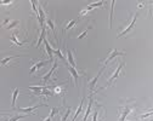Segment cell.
Returning a JSON list of instances; mask_svg holds the SVG:
<instances>
[{"mask_svg": "<svg viewBox=\"0 0 153 121\" xmlns=\"http://www.w3.org/2000/svg\"><path fill=\"white\" fill-rule=\"evenodd\" d=\"M124 66H125V63L124 62H120L119 64H118V67H117V69L114 70V73L112 74V76L108 79V81H107V85L105 86V87H101L100 90H103V89H106V87H109V86H112L113 84H114V81H116V80L119 77V75H120V72H122V69L124 68ZM99 90V91H100Z\"/></svg>", "mask_w": 153, "mask_h": 121, "instance_id": "6da1fadb", "label": "cell"}, {"mask_svg": "<svg viewBox=\"0 0 153 121\" xmlns=\"http://www.w3.org/2000/svg\"><path fill=\"white\" fill-rule=\"evenodd\" d=\"M136 19H137V13H135L132 16V19H131V22H130V24L122 32V33H119L118 34V36L117 38H122V36H124L125 34H128V33H130L132 29H134V27H135V24H136Z\"/></svg>", "mask_w": 153, "mask_h": 121, "instance_id": "7a4b0ae2", "label": "cell"}, {"mask_svg": "<svg viewBox=\"0 0 153 121\" xmlns=\"http://www.w3.org/2000/svg\"><path fill=\"white\" fill-rule=\"evenodd\" d=\"M118 56H125V53L124 52H120V51H118L117 49H113L112 51H111V53H109V56L103 61V67H107V64L111 62V61L113 59V58H116V57H118Z\"/></svg>", "mask_w": 153, "mask_h": 121, "instance_id": "3957f363", "label": "cell"}, {"mask_svg": "<svg viewBox=\"0 0 153 121\" xmlns=\"http://www.w3.org/2000/svg\"><path fill=\"white\" fill-rule=\"evenodd\" d=\"M105 69H106V67H102L101 68V70L99 72V74L95 76V77H92L90 81H89V90H90V93H91V96H92V93H94V90H95V86H96V83H97V80L100 79V76H101V74L105 72Z\"/></svg>", "mask_w": 153, "mask_h": 121, "instance_id": "277c9868", "label": "cell"}, {"mask_svg": "<svg viewBox=\"0 0 153 121\" xmlns=\"http://www.w3.org/2000/svg\"><path fill=\"white\" fill-rule=\"evenodd\" d=\"M50 62H51V61H38L36 63H33V66H32V68H30V70H29V74H30V75H33L38 69H40L42 67H44V66L49 64Z\"/></svg>", "mask_w": 153, "mask_h": 121, "instance_id": "5b68a950", "label": "cell"}, {"mask_svg": "<svg viewBox=\"0 0 153 121\" xmlns=\"http://www.w3.org/2000/svg\"><path fill=\"white\" fill-rule=\"evenodd\" d=\"M57 67H59V64H57V61H55V62H53V66H52V68L45 74V75H43L42 76V81L44 83V84H46L48 81H49V80H50V77H51V75L55 73V70L57 69Z\"/></svg>", "mask_w": 153, "mask_h": 121, "instance_id": "8992f818", "label": "cell"}, {"mask_svg": "<svg viewBox=\"0 0 153 121\" xmlns=\"http://www.w3.org/2000/svg\"><path fill=\"white\" fill-rule=\"evenodd\" d=\"M132 108L130 106L125 107V108H119V113H120V116H119V121H125V117L131 113Z\"/></svg>", "mask_w": 153, "mask_h": 121, "instance_id": "52a82bcc", "label": "cell"}, {"mask_svg": "<svg viewBox=\"0 0 153 121\" xmlns=\"http://www.w3.org/2000/svg\"><path fill=\"white\" fill-rule=\"evenodd\" d=\"M39 107H46V104L40 103V104L34 106V107H28V108H18V109H17V111H20V113H30V111L35 110L36 108H39Z\"/></svg>", "mask_w": 153, "mask_h": 121, "instance_id": "ba28073f", "label": "cell"}, {"mask_svg": "<svg viewBox=\"0 0 153 121\" xmlns=\"http://www.w3.org/2000/svg\"><path fill=\"white\" fill-rule=\"evenodd\" d=\"M11 41L16 45V46H25L27 43H22V41H20V40L17 39V30H15V32H12V34H11Z\"/></svg>", "mask_w": 153, "mask_h": 121, "instance_id": "9c48e42d", "label": "cell"}, {"mask_svg": "<svg viewBox=\"0 0 153 121\" xmlns=\"http://www.w3.org/2000/svg\"><path fill=\"white\" fill-rule=\"evenodd\" d=\"M44 44H45V49H46V52H48V56H49V61H51V62H52V59H53V50H52L51 45L49 44V41L46 39L44 40Z\"/></svg>", "mask_w": 153, "mask_h": 121, "instance_id": "30bf717a", "label": "cell"}, {"mask_svg": "<svg viewBox=\"0 0 153 121\" xmlns=\"http://www.w3.org/2000/svg\"><path fill=\"white\" fill-rule=\"evenodd\" d=\"M73 52H74V51H71V50H68V49H67V58H68V63L71 64V67L75 68V67H76V63H75V59H74Z\"/></svg>", "mask_w": 153, "mask_h": 121, "instance_id": "8fae6325", "label": "cell"}, {"mask_svg": "<svg viewBox=\"0 0 153 121\" xmlns=\"http://www.w3.org/2000/svg\"><path fill=\"white\" fill-rule=\"evenodd\" d=\"M84 100H85V98H82V100H80V103H79V107H78V109H76V111L74 113V116L72 117V120L71 121H75V119L79 116V114L82 113V110H83V106H84Z\"/></svg>", "mask_w": 153, "mask_h": 121, "instance_id": "7c38bea8", "label": "cell"}, {"mask_svg": "<svg viewBox=\"0 0 153 121\" xmlns=\"http://www.w3.org/2000/svg\"><path fill=\"white\" fill-rule=\"evenodd\" d=\"M68 70H69L71 75H72L73 79H74V84L76 85V84H78V80H79V74H78V72H76L75 68H73V67H68Z\"/></svg>", "mask_w": 153, "mask_h": 121, "instance_id": "4fadbf2b", "label": "cell"}, {"mask_svg": "<svg viewBox=\"0 0 153 121\" xmlns=\"http://www.w3.org/2000/svg\"><path fill=\"white\" fill-rule=\"evenodd\" d=\"M92 103H94V99H92V97L90 96V100H89V106H88V109H86V111H85V115H84V117H83V121H86V120H88V117H89V115H90V113H91Z\"/></svg>", "mask_w": 153, "mask_h": 121, "instance_id": "5bb4252c", "label": "cell"}, {"mask_svg": "<svg viewBox=\"0 0 153 121\" xmlns=\"http://www.w3.org/2000/svg\"><path fill=\"white\" fill-rule=\"evenodd\" d=\"M20 92V89H15V91L12 92V99H11V107H12V109H15V107H16V99H17V97H18V93Z\"/></svg>", "mask_w": 153, "mask_h": 121, "instance_id": "9a60e30c", "label": "cell"}, {"mask_svg": "<svg viewBox=\"0 0 153 121\" xmlns=\"http://www.w3.org/2000/svg\"><path fill=\"white\" fill-rule=\"evenodd\" d=\"M45 34H46V28H45V26H44V27H43V29H42V33H40L39 40H38V43H36V47H40L42 41H44V40H45Z\"/></svg>", "mask_w": 153, "mask_h": 121, "instance_id": "2e32d148", "label": "cell"}, {"mask_svg": "<svg viewBox=\"0 0 153 121\" xmlns=\"http://www.w3.org/2000/svg\"><path fill=\"white\" fill-rule=\"evenodd\" d=\"M17 57H21V55H16V56H10V57H5L3 61H1V66L3 67H5L6 64H7V62H10V61H12V59H15V58H17Z\"/></svg>", "mask_w": 153, "mask_h": 121, "instance_id": "e0dca14e", "label": "cell"}, {"mask_svg": "<svg viewBox=\"0 0 153 121\" xmlns=\"http://www.w3.org/2000/svg\"><path fill=\"white\" fill-rule=\"evenodd\" d=\"M114 5H116V1L111 3V12H109V28H112V23H113V10H114Z\"/></svg>", "mask_w": 153, "mask_h": 121, "instance_id": "ac0fdd59", "label": "cell"}, {"mask_svg": "<svg viewBox=\"0 0 153 121\" xmlns=\"http://www.w3.org/2000/svg\"><path fill=\"white\" fill-rule=\"evenodd\" d=\"M71 111H72V107H68L66 110H65V113H63V115L61 116V121H67V119H68V116L71 115Z\"/></svg>", "mask_w": 153, "mask_h": 121, "instance_id": "d6986e66", "label": "cell"}, {"mask_svg": "<svg viewBox=\"0 0 153 121\" xmlns=\"http://www.w3.org/2000/svg\"><path fill=\"white\" fill-rule=\"evenodd\" d=\"M46 24H48L49 28L52 30V33H53V35H55V38H56V33H55V23H53V21H52V19H50V18H46Z\"/></svg>", "mask_w": 153, "mask_h": 121, "instance_id": "ffe728a7", "label": "cell"}, {"mask_svg": "<svg viewBox=\"0 0 153 121\" xmlns=\"http://www.w3.org/2000/svg\"><path fill=\"white\" fill-rule=\"evenodd\" d=\"M103 4H105L103 1H99V3H94V4H90V5L88 6L86 11H90V10H92V9H95V7H97V6H102Z\"/></svg>", "mask_w": 153, "mask_h": 121, "instance_id": "44dd1931", "label": "cell"}, {"mask_svg": "<svg viewBox=\"0 0 153 121\" xmlns=\"http://www.w3.org/2000/svg\"><path fill=\"white\" fill-rule=\"evenodd\" d=\"M27 116H28L27 114H23V115H15V116H12L11 119H9L7 121H18V120H21V119L27 117Z\"/></svg>", "mask_w": 153, "mask_h": 121, "instance_id": "7402d4cb", "label": "cell"}, {"mask_svg": "<svg viewBox=\"0 0 153 121\" xmlns=\"http://www.w3.org/2000/svg\"><path fill=\"white\" fill-rule=\"evenodd\" d=\"M76 23V19H72V21L66 26V28H65V30H68V29H71V28H73L74 27V24Z\"/></svg>", "mask_w": 153, "mask_h": 121, "instance_id": "603a6c76", "label": "cell"}, {"mask_svg": "<svg viewBox=\"0 0 153 121\" xmlns=\"http://www.w3.org/2000/svg\"><path fill=\"white\" fill-rule=\"evenodd\" d=\"M53 93H56V94H62V87L61 86H56V87H53V91H52Z\"/></svg>", "mask_w": 153, "mask_h": 121, "instance_id": "cb8c5ba5", "label": "cell"}, {"mask_svg": "<svg viewBox=\"0 0 153 121\" xmlns=\"http://www.w3.org/2000/svg\"><path fill=\"white\" fill-rule=\"evenodd\" d=\"M53 53L55 55H57V56H59L61 59H65V56L62 55V52H61V49H57V50H53Z\"/></svg>", "mask_w": 153, "mask_h": 121, "instance_id": "d4e9b609", "label": "cell"}, {"mask_svg": "<svg viewBox=\"0 0 153 121\" xmlns=\"http://www.w3.org/2000/svg\"><path fill=\"white\" fill-rule=\"evenodd\" d=\"M59 111H60V109H59V108H51V110H50V116H51V117H53V116H55L57 113H59Z\"/></svg>", "mask_w": 153, "mask_h": 121, "instance_id": "484cf974", "label": "cell"}, {"mask_svg": "<svg viewBox=\"0 0 153 121\" xmlns=\"http://www.w3.org/2000/svg\"><path fill=\"white\" fill-rule=\"evenodd\" d=\"M89 29H91V27H89V28H88V29H85L83 33H80V35H78V39H83V38H85V36H86V34H88V30H89Z\"/></svg>", "mask_w": 153, "mask_h": 121, "instance_id": "4316f807", "label": "cell"}, {"mask_svg": "<svg viewBox=\"0 0 153 121\" xmlns=\"http://www.w3.org/2000/svg\"><path fill=\"white\" fill-rule=\"evenodd\" d=\"M17 24H20V22H18V21H12V22L9 23V26H7L6 28L10 29V28H12V27H15V26H17Z\"/></svg>", "mask_w": 153, "mask_h": 121, "instance_id": "83f0119b", "label": "cell"}, {"mask_svg": "<svg viewBox=\"0 0 153 121\" xmlns=\"http://www.w3.org/2000/svg\"><path fill=\"white\" fill-rule=\"evenodd\" d=\"M97 115H99V111L95 110L94 111V117H92V121H97Z\"/></svg>", "mask_w": 153, "mask_h": 121, "instance_id": "f1b7e54d", "label": "cell"}, {"mask_svg": "<svg viewBox=\"0 0 153 121\" xmlns=\"http://www.w3.org/2000/svg\"><path fill=\"white\" fill-rule=\"evenodd\" d=\"M42 121H52V117L49 115L48 117H45V119H42Z\"/></svg>", "mask_w": 153, "mask_h": 121, "instance_id": "f546056e", "label": "cell"}, {"mask_svg": "<svg viewBox=\"0 0 153 121\" xmlns=\"http://www.w3.org/2000/svg\"><path fill=\"white\" fill-rule=\"evenodd\" d=\"M148 111H153V108H151V109H148Z\"/></svg>", "mask_w": 153, "mask_h": 121, "instance_id": "4dcf8cb0", "label": "cell"}]
</instances>
